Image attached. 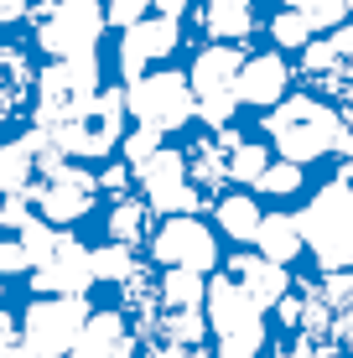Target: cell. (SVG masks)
<instances>
[{"mask_svg":"<svg viewBox=\"0 0 353 358\" xmlns=\"http://www.w3.org/2000/svg\"><path fill=\"white\" fill-rule=\"evenodd\" d=\"M296 229L322 270H348V171H338V182L296 218Z\"/></svg>","mask_w":353,"mask_h":358,"instance_id":"2","label":"cell"},{"mask_svg":"<svg viewBox=\"0 0 353 358\" xmlns=\"http://www.w3.org/2000/svg\"><path fill=\"white\" fill-rule=\"evenodd\" d=\"M130 36H125V52H120V63H125V78H136L145 57H166L177 47V21L161 10V21H125Z\"/></svg>","mask_w":353,"mask_h":358,"instance_id":"11","label":"cell"},{"mask_svg":"<svg viewBox=\"0 0 353 358\" xmlns=\"http://www.w3.org/2000/svg\"><path fill=\"white\" fill-rule=\"evenodd\" d=\"M182 162L177 151H156L151 162H141V187H145V208H192V192H182Z\"/></svg>","mask_w":353,"mask_h":358,"instance_id":"10","label":"cell"},{"mask_svg":"<svg viewBox=\"0 0 353 358\" xmlns=\"http://www.w3.org/2000/svg\"><path fill=\"white\" fill-rule=\"evenodd\" d=\"M130 115H136L145 130H156V135L177 130L182 120L192 115V94H187V83H182L177 73H151V78H141L136 89H130Z\"/></svg>","mask_w":353,"mask_h":358,"instance_id":"3","label":"cell"},{"mask_svg":"<svg viewBox=\"0 0 353 358\" xmlns=\"http://www.w3.org/2000/svg\"><path fill=\"white\" fill-rule=\"evenodd\" d=\"M307 57H301V83L312 94H327L338 109H348V27L338 21V31L327 42H301Z\"/></svg>","mask_w":353,"mask_h":358,"instance_id":"4","label":"cell"},{"mask_svg":"<svg viewBox=\"0 0 353 358\" xmlns=\"http://www.w3.org/2000/svg\"><path fill=\"white\" fill-rule=\"evenodd\" d=\"M203 27H208V36H218V42H229V36L245 42L254 31V10H250V0H208Z\"/></svg>","mask_w":353,"mask_h":358,"instance_id":"13","label":"cell"},{"mask_svg":"<svg viewBox=\"0 0 353 358\" xmlns=\"http://www.w3.org/2000/svg\"><path fill=\"white\" fill-rule=\"evenodd\" d=\"M265 130H271V141L281 145L291 162H301V156H317L322 145H338V151H348V120L343 115H327L312 94H291L281 109H275L271 120H265Z\"/></svg>","mask_w":353,"mask_h":358,"instance_id":"1","label":"cell"},{"mask_svg":"<svg viewBox=\"0 0 353 358\" xmlns=\"http://www.w3.org/2000/svg\"><path fill=\"white\" fill-rule=\"evenodd\" d=\"M291 89V68L281 52H265V57H239V73H234V99H250V104H275Z\"/></svg>","mask_w":353,"mask_h":358,"instance_id":"9","label":"cell"},{"mask_svg":"<svg viewBox=\"0 0 353 358\" xmlns=\"http://www.w3.org/2000/svg\"><path fill=\"white\" fill-rule=\"evenodd\" d=\"M83 317V296L68 291L57 301H36L27 317V348H73V332Z\"/></svg>","mask_w":353,"mask_h":358,"instance_id":"8","label":"cell"},{"mask_svg":"<svg viewBox=\"0 0 353 358\" xmlns=\"http://www.w3.org/2000/svg\"><path fill=\"white\" fill-rule=\"evenodd\" d=\"M218 224L229 234H239V239H254V224H260V208H254V197H224L218 203Z\"/></svg>","mask_w":353,"mask_h":358,"instance_id":"15","label":"cell"},{"mask_svg":"<svg viewBox=\"0 0 353 358\" xmlns=\"http://www.w3.org/2000/svg\"><path fill=\"white\" fill-rule=\"evenodd\" d=\"M208 291H213L208 306H213V322H218V338H224V348H229V353H254V348H260V338H265L260 306H254L245 291H234L229 280H213Z\"/></svg>","mask_w":353,"mask_h":358,"instance_id":"5","label":"cell"},{"mask_svg":"<svg viewBox=\"0 0 353 358\" xmlns=\"http://www.w3.org/2000/svg\"><path fill=\"white\" fill-rule=\"evenodd\" d=\"M151 250H156V260H166V265H192V270H208V265H213V255H218V244H213V234L203 229L198 218L177 213L172 224H166V229L151 239Z\"/></svg>","mask_w":353,"mask_h":358,"instance_id":"7","label":"cell"},{"mask_svg":"<svg viewBox=\"0 0 353 358\" xmlns=\"http://www.w3.org/2000/svg\"><path fill=\"white\" fill-rule=\"evenodd\" d=\"M254 239L265 244V260H275V265H286V260H296V255H301L296 218H260V224H254Z\"/></svg>","mask_w":353,"mask_h":358,"instance_id":"14","label":"cell"},{"mask_svg":"<svg viewBox=\"0 0 353 358\" xmlns=\"http://www.w3.org/2000/svg\"><path fill=\"white\" fill-rule=\"evenodd\" d=\"M73 348L78 353H130L136 348V327L125 322V312H109V317H94L89 327L73 332Z\"/></svg>","mask_w":353,"mask_h":358,"instance_id":"12","label":"cell"},{"mask_svg":"<svg viewBox=\"0 0 353 358\" xmlns=\"http://www.w3.org/2000/svg\"><path fill=\"white\" fill-rule=\"evenodd\" d=\"M234 73H239V47H208L192 63V83H198V115H208L213 125L224 120L229 99H234Z\"/></svg>","mask_w":353,"mask_h":358,"instance_id":"6","label":"cell"}]
</instances>
